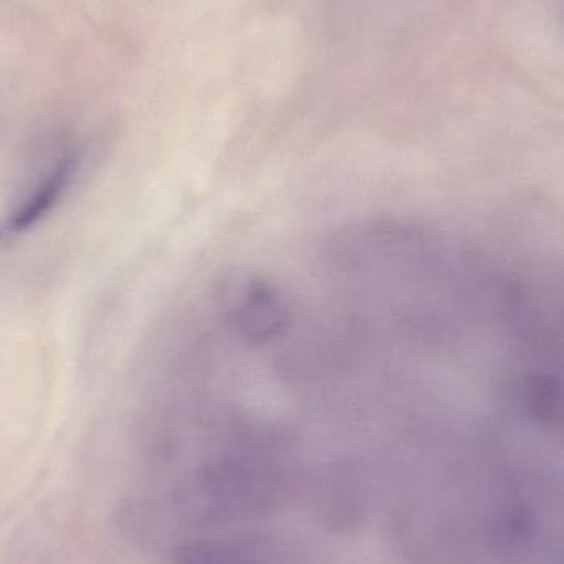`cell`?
I'll list each match as a JSON object with an SVG mask.
<instances>
[{"instance_id": "obj_2", "label": "cell", "mask_w": 564, "mask_h": 564, "mask_svg": "<svg viewBox=\"0 0 564 564\" xmlns=\"http://www.w3.org/2000/svg\"><path fill=\"white\" fill-rule=\"evenodd\" d=\"M175 564H253L245 556L215 543H188L175 550Z\"/></svg>"}, {"instance_id": "obj_1", "label": "cell", "mask_w": 564, "mask_h": 564, "mask_svg": "<svg viewBox=\"0 0 564 564\" xmlns=\"http://www.w3.org/2000/svg\"><path fill=\"white\" fill-rule=\"evenodd\" d=\"M78 165L79 159L75 152L63 154L43 175L39 185L30 191V194L10 214L7 221L9 230L13 234H25L36 227L40 221L45 220L72 187Z\"/></svg>"}, {"instance_id": "obj_3", "label": "cell", "mask_w": 564, "mask_h": 564, "mask_svg": "<svg viewBox=\"0 0 564 564\" xmlns=\"http://www.w3.org/2000/svg\"><path fill=\"white\" fill-rule=\"evenodd\" d=\"M0 237H2V231H0Z\"/></svg>"}]
</instances>
